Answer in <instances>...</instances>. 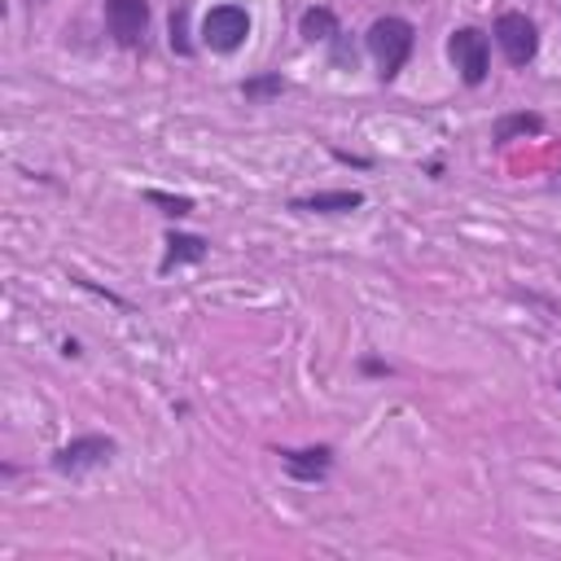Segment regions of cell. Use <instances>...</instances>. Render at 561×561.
Instances as JSON below:
<instances>
[{"label": "cell", "instance_id": "obj_1", "mask_svg": "<svg viewBox=\"0 0 561 561\" xmlns=\"http://www.w3.org/2000/svg\"><path fill=\"white\" fill-rule=\"evenodd\" d=\"M364 48H368V57L377 61V75L390 83V79L408 66V57H412V48H416V26H412L408 18L386 13V18H377V22L364 31Z\"/></svg>", "mask_w": 561, "mask_h": 561}, {"label": "cell", "instance_id": "obj_2", "mask_svg": "<svg viewBox=\"0 0 561 561\" xmlns=\"http://www.w3.org/2000/svg\"><path fill=\"white\" fill-rule=\"evenodd\" d=\"M447 57H451V66L460 70V79H465L469 88H478V83L486 79V70H491V39H486V31H478V26H456V31L447 35Z\"/></svg>", "mask_w": 561, "mask_h": 561}, {"label": "cell", "instance_id": "obj_3", "mask_svg": "<svg viewBox=\"0 0 561 561\" xmlns=\"http://www.w3.org/2000/svg\"><path fill=\"white\" fill-rule=\"evenodd\" d=\"M114 451H118V443H114L110 434H79V438H70L66 447L53 451V469H57L61 478H79V473L105 465Z\"/></svg>", "mask_w": 561, "mask_h": 561}, {"label": "cell", "instance_id": "obj_4", "mask_svg": "<svg viewBox=\"0 0 561 561\" xmlns=\"http://www.w3.org/2000/svg\"><path fill=\"white\" fill-rule=\"evenodd\" d=\"M250 35V13L241 4H215L206 18H202V44L210 53H237Z\"/></svg>", "mask_w": 561, "mask_h": 561}, {"label": "cell", "instance_id": "obj_5", "mask_svg": "<svg viewBox=\"0 0 561 561\" xmlns=\"http://www.w3.org/2000/svg\"><path fill=\"white\" fill-rule=\"evenodd\" d=\"M495 44L508 57V66H530L539 53V26L526 13H500L495 18Z\"/></svg>", "mask_w": 561, "mask_h": 561}, {"label": "cell", "instance_id": "obj_6", "mask_svg": "<svg viewBox=\"0 0 561 561\" xmlns=\"http://www.w3.org/2000/svg\"><path fill=\"white\" fill-rule=\"evenodd\" d=\"M105 26L118 48H140L145 26H149V0H101Z\"/></svg>", "mask_w": 561, "mask_h": 561}, {"label": "cell", "instance_id": "obj_7", "mask_svg": "<svg viewBox=\"0 0 561 561\" xmlns=\"http://www.w3.org/2000/svg\"><path fill=\"white\" fill-rule=\"evenodd\" d=\"M285 473L294 482H320L329 469H333V447L329 443H316V447H280L276 451Z\"/></svg>", "mask_w": 561, "mask_h": 561}, {"label": "cell", "instance_id": "obj_8", "mask_svg": "<svg viewBox=\"0 0 561 561\" xmlns=\"http://www.w3.org/2000/svg\"><path fill=\"white\" fill-rule=\"evenodd\" d=\"M359 206H364L359 188H324V193H307L289 202V210H302V215H351Z\"/></svg>", "mask_w": 561, "mask_h": 561}, {"label": "cell", "instance_id": "obj_9", "mask_svg": "<svg viewBox=\"0 0 561 561\" xmlns=\"http://www.w3.org/2000/svg\"><path fill=\"white\" fill-rule=\"evenodd\" d=\"M162 245H167V250H162L158 272H171V267H184V263H202L206 250H210V241H206V237H193V232H167Z\"/></svg>", "mask_w": 561, "mask_h": 561}, {"label": "cell", "instance_id": "obj_10", "mask_svg": "<svg viewBox=\"0 0 561 561\" xmlns=\"http://www.w3.org/2000/svg\"><path fill=\"white\" fill-rule=\"evenodd\" d=\"M539 131H543V118H539L535 110L500 114V118L491 123V140H495V145H508V140H517V136H539Z\"/></svg>", "mask_w": 561, "mask_h": 561}, {"label": "cell", "instance_id": "obj_11", "mask_svg": "<svg viewBox=\"0 0 561 561\" xmlns=\"http://www.w3.org/2000/svg\"><path fill=\"white\" fill-rule=\"evenodd\" d=\"M298 31H302V39H337L342 35V26H337V13L329 9V4H316V9H307L302 18H298Z\"/></svg>", "mask_w": 561, "mask_h": 561}, {"label": "cell", "instance_id": "obj_12", "mask_svg": "<svg viewBox=\"0 0 561 561\" xmlns=\"http://www.w3.org/2000/svg\"><path fill=\"white\" fill-rule=\"evenodd\" d=\"M285 92V79L280 75H259V79H245L241 83V96L245 101H272V96H280Z\"/></svg>", "mask_w": 561, "mask_h": 561}, {"label": "cell", "instance_id": "obj_13", "mask_svg": "<svg viewBox=\"0 0 561 561\" xmlns=\"http://www.w3.org/2000/svg\"><path fill=\"white\" fill-rule=\"evenodd\" d=\"M145 202H149V206H162V215H171V219H180V215L193 210L188 197H171V193H162V188H145Z\"/></svg>", "mask_w": 561, "mask_h": 561}, {"label": "cell", "instance_id": "obj_14", "mask_svg": "<svg viewBox=\"0 0 561 561\" xmlns=\"http://www.w3.org/2000/svg\"><path fill=\"white\" fill-rule=\"evenodd\" d=\"M171 48H175L180 57H188V53H193V44H188V13H184V9H175V13H171Z\"/></svg>", "mask_w": 561, "mask_h": 561}]
</instances>
